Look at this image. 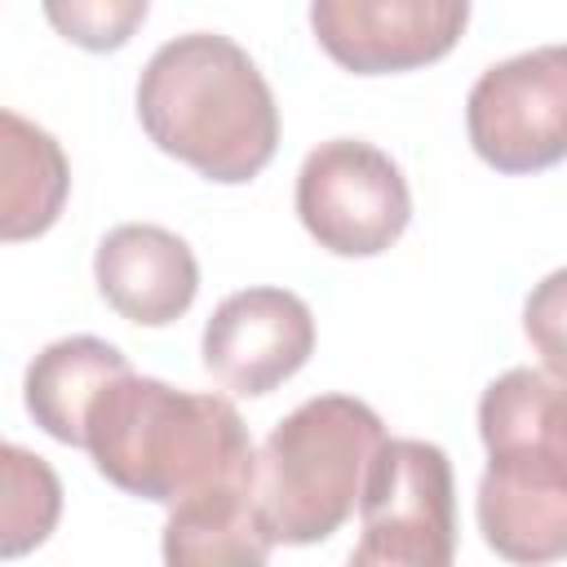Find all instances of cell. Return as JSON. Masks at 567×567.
I'll return each mask as SVG.
<instances>
[{"instance_id":"cell-14","label":"cell","mask_w":567,"mask_h":567,"mask_svg":"<svg viewBox=\"0 0 567 567\" xmlns=\"http://www.w3.org/2000/svg\"><path fill=\"white\" fill-rule=\"evenodd\" d=\"M275 549L252 487H221L168 509L164 558L173 567H221V563H266Z\"/></svg>"},{"instance_id":"cell-8","label":"cell","mask_w":567,"mask_h":567,"mask_svg":"<svg viewBox=\"0 0 567 567\" xmlns=\"http://www.w3.org/2000/svg\"><path fill=\"white\" fill-rule=\"evenodd\" d=\"M204 368L235 394H270L315 354V315L288 288H239L204 323Z\"/></svg>"},{"instance_id":"cell-4","label":"cell","mask_w":567,"mask_h":567,"mask_svg":"<svg viewBox=\"0 0 567 567\" xmlns=\"http://www.w3.org/2000/svg\"><path fill=\"white\" fill-rule=\"evenodd\" d=\"M354 567H447L456 554L452 461L425 439H385L359 496Z\"/></svg>"},{"instance_id":"cell-6","label":"cell","mask_w":567,"mask_h":567,"mask_svg":"<svg viewBox=\"0 0 567 567\" xmlns=\"http://www.w3.org/2000/svg\"><path fill=\"white\" fill-rule=\"evenodd\" d=\"M474 155L505 173H540L567 159V44H540L487 66L465 97Z\"/></svg>"},{"instance_id":"cell-3","label":"cell","mask_w":567,"mask_h":567,"mask_svg":"<svg viewBox=\"0 0 567 567\" xmlns=\"http://www.w3.org/2000/svg\"><path fill=\"white\" fill-rule=\"evenodd\" d=\"M381 443V416L354 394H315L292 408L257 452L252 501L270 540H328L359 509L363 478Z\"/></svg>"},{"instance_id":"cell-12","label":"cell","mask_w":567,"mask_h":567,"mask_svg":"<svg viewBox=\"0 0 567 567\" xmlns=\"http://www.w3.org/2000/svg\"><path fill=\"white\" fill-rule=\"evenodd\" d=\"M0 235L9 244L44 235L71 190L62 146L18 111H0Z\"/></svg>"},{"instance_id":"cell-16","label":"cell","mask_w":567,"mask_h":567,"mask_svg":"<svg viewBox=\"0 0 567 567\" xmlns=\"http://www.w3.org/2000/svg\"><path fill=\"white\" fill-rule=\"evenodd\" d=\"M49 27L89 53L124 49L151 13V0H40Z\"/></svg>"},{"instance_id":"cell-10","label":"cell","mask_w":567,"mask_h":567,"mask_svg":"<svg viewBox=\"0 0 567 567\" xmlns=\"http://www.w3.org/2000/svg\"><path fill=\"white\" fill-rule=\"evenodd\" d=\"M93 279L120 319L168 328L199 292V261L182 235L155 221H124L102 235L93 252Z\"/></svg>"},{"instance_id":"cell-1","label":"cell","mask_w":567,"mask_h":567,"mask_svg":"<svg viewBox=\"0 0 567 567\" xmlns=\"http://www.w3.org/2000/svg\"><path fill=\"white\" fill-rule=\"evenodd\" d=\"M84 447L106 483L168 509L257 478V452L230 399L137 372L115 377L93 399Z\"/></svg>"},{"instance_id":"cell-17","label":"cell","mask_w":567,"mask_h":567,"mask_svg":"<svg viewBox=\"0 0 567 567\" xmlns=\"http://www.w3.org/2000/svg\"><path fill=\"white\" fill-rule=\"evenodd\" d=\"M523 332L549 372H567V266L549 270L523 301Z\"/></svg>"},{"instance_id":"cell-9","label":"cell","mask_w":567,"mask_h":567,"mask_svg":"<svg viewBox=\"0 0 567 567\" xmlns=\"http://www.w3.org/2000/svg\"><path fill=\"white\" fill-rule=\"evenodd\" d=\"M478 532L509 563L567 558V470L536 452H487L478 478Z\"/></svg>"},{"instance_id":"cell-5","label":"cell","mask_w":567,"mask_h":567,"mask_svg":"<svg viewBox=\"0 0 567 567\" xmlns=\"http://www.w3.org/2000/svg\"><path fill=\"white\" fill-rule=\"evenodd\" d=\"M297 217L332 257H377L412 221L403 168L363 137L319 142L297 173Z\"/></svg>"},{"instance_id":"cell-11","label":"cell","mask_w":567,"mask_h":567,"mask_svg":"<svg viewBox=\"0 0 567 567\" xmlns=\"http://www.w3.org/2000/svg\"><path fill=\"white\" fill-rule=\"evenodd\" d=\"M124 372H133V368L111 341L84 337V332L62 337V341L44 346L27 368V381H22L27 412L35 416V425L49 439H58L66 447H84V421H89L93 399Z\"/></svg>"},{"instance_id":"cell-7","label":"cell","mask_w":567,"mask_h":567,"mask_svg":"<svg viewBox=\"0 0 567 567\" xmlns=\"http://www.w3.org/2000/svg\"><path fill=\"white\" fill-rule=\"evenodd\" d=\"M470 0H310L319 49L354 75H399L456 49Z\"/></svg>"},{"instance_id":"cell-2","label":"cell","mask_w":567,"mask_h":567,"mask_svg":"<svg viewBox=\"0 0 567 567\" xmlns=\"http://www.w3.org/2000/svg\"><path fill=\"white\" fill-rule=\"evenodd\" d=\"M142 133L217 186L252 182L279 146V106L257 62L217 31H186L137 80Z\"/></svg>"},{"instance_id":"cell-15","label":"cell","mask_w":567,"mask_h":567,"mask_svg":"<svg viewBox=\"0 0 567 567\" xmlns=\"http://www.w3.org/2000/svg\"><path fill=\"white\" fill-rule=\"evenodd\" d=\"M0 470H4V509H0V554L18 558L35 545L49 540V532L58 527L62 514V483L49 470L44 456L4 443L0 452Z\"/></svg>"},{"instance_id":"cell-13","label":"cell","mask_w":567,"mask_h":567,"mask_svg":"<svg viewBox=\"0 0 567 567\" xmlns=\"http://www.w3.org/2000/svg\"><path fill=\"white\" fill-rule=\"evenodd\" d=\"M487 452H536L567 470V372L509 368L478 399Z\"/></svg>"}]
</instances>
